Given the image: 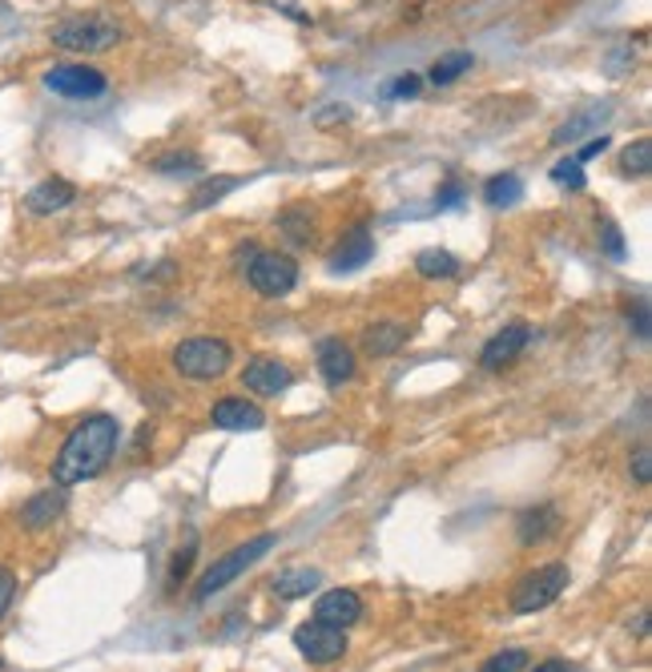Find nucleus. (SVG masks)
Instances as JSON below:
<instances>
[{"instance_id":"obj_22","label":"nucleus","mask_w":652,"mask_h":672,"mask_svg":"<svg viewBox=\"0 0 652 672\" xmlns=\"http://www.w3.org/2000/svg\"><path fill=\"white\" fill-rule=\"evenodd\" d=\"M238 185H242V178H206V182L189 194V210H210V206H218L226 194H234Z\"/></svg>"},{"instance_id":"obj_16","label":"nucleus","mask_w":652,"mask_h":672,"mask_svg":"<svg viewBox=\"0 0 652 672\" xmlns=\"http://www.w3.org/2000/svg\"><path fill=\"white\" fill-rule=\"evenodd\" d=\"M322 588V572L319 567H286L274 576V596L279 600H303V596L319 592Z\"/></svg>"},{"instance_id":"obj_6","label":"nucleus","mask_w":652,"mask_h":672,"mask_svg":"<svg viewBox=\"0 0 652 672\" xmlns=\"http://www.w3.org/2000/svg\"><path fill=\"white\" fill-rule=\"evenodd\" d=\"M250 286L258 294H267V298H282V294L294 291V282H298V262H294L291 254H279V251H262L254 254L250 270Z\"/></svg>"},{"instance_id":"obj_18","label":"nucleus","mask_w":652,"mask_h":672,"mask_svg":"<svg viewBox=\"0 0 652 672\" xmlns=\"http://www.w3.org/2000/svg\"><path fill=\"white\" fill-rule=\"evenodd\" d=\"M61 512H65V491H40V496H33V500L21 508V524H25L28 532H40V527L53 524Z\"/></svg>"},{"instance_id":"obj_17","label":"nucleus","mask_w":652,"mask_h":672,"mask_svg":"<svg viewBox=\"0 0 652 672\" xmlns=\"http://www.w3.org/2000/svg\"><path fill=\"white\" fill-rule=\"evenodd\" d=\"M403 343H407V327L403 322H374V327L362 330V351L371 358H391Z\"/></svg>"},{"instance_id":"obj_20","label":"nucleus","mask_w":652,"mask_h":672,"mask_svg":"<svg viewBox=\"0 0 652 672\" xmlns=\"http://www.w3.org/2000/svg\"><path fill=\"white\" fill-rule=\"evenodd\" d=\"M608 101H604V106H596V109H588V113H576L573 121H564V125H559L556 133H552V146H573L576 137H585L588 130H592V125H600V121L608 118Z\"/></svg>"},{"instance_id":"obj_25","label":"nucleus","mask_w":652,"mask_h":672,"mask_svg":"<svg viewBox=\"0 0 652 672\" xmlns=\"http://www.w3.org/2000/svg\"><path fill=\"white\" fill-rule=\"evenodd\" d=\"M471 69V53H447L431 65V85H452L455 77H464Z\"/></svg>"},{"instance_id":"obj_33","label":"nucleus","mask_w":652,"mask_h":672,"mask_svg":"<svg viewBox=\"0 0 652 672\" xmlns=\"http://www.w3.org/2000/svg\"><path fill=\"white\" fill-rule=\"evenodd\" d=\"M419 93V77L415 73H403V77H395V85L386 89V97H415Z\"/></svg>"},{"instance_id":"obj_8","label":"nucleus","mask_w":652,"mask_h":672,"mask_svg":"<svg viewBox=\"0 0 652 672\" xmlns=\"http://www.w3.org/2000/svg\"><path fill=\"white\" fill-rule=\"evenodd\" d=\"M294 648L310 664H334L346 652V633L343 628H331V624H319V620H307V624L294 628Z\"/></svg>"},{"instance_id":"obj_39","label":"nucleus","mask_w":652,"mask_h":672,"mask_svg":"<svg viewBox=\"0 0 652 672\" xmlns=\"http://www.w3.org/2000/svg\"><path fill=\"white\" fill-rule=\"evenodd\" d=\"M483 672H492V669H483Z\"/></svg>"},{"instance_id":"obj_36","label":"nucleus","mask_w":652,"mask_h":672,"mask_svg":"<svg viewBox=\"0 0 652 672\" xmlns=\"http://www.w3.org/2000/svg\"><path fill=\"white\" fill-rule=\"evenodd\" d=\"M459 201H464V185L452 182V185H447V190H440V198H435V206H440V210H447V206H459Z\"/></svg>"},{"instance_id":"obj_28","label":"nucleus","mask_w":652,"mask_h":672,"mask_svg":"<svg viewBox=\"0 0 652 672\" xmlns=\"http://www.w3.org/2000/svg\"><path fill=\"white\" fill-rule=\"evenodd\" d=\"M600 242H604V254L613 258V262H625L628 251H625V234L616 230L613 218H600Z\"/></svg>"},{"instance_id":"obj_27","label":"nucleus","mask_w":652,"mask_h":672,"mask_svg":"<svg viewBox=\"0 0 652 672\" xmlns=\"http://www.w3.org/2000/svg\"><path fill=\"white\" fill-rule=\"evenodd\" d=\"M483 669H492V672H528L532 669V657L524 652V648H504V652H495Z\"/></svg>"},{"instance_id":"obj_31","label":"nucleus","mask_w":652,"mask_h":672,"mask_svg":"<svg viewBox=\"0 0 652 672\" xmlns=\"http://www.w3.org/2000/svg\"><path fill=\"white\" fill-rule=\"evenodd\" d=\"M13 596H16V576L9 572V567H0V620H4L9 608H13Z\"/></svg>"},{"instance_id":"obj_19","label":"nucleus","mask_w":652,"mask_h":672,"mask_svg":"<svg viewBox=\"0 0 652 672\" xmlns=\"http://www.w3.org/2000/svg\"><path fill=\"white\" fill-rule=\"evenodd\" d=\"M556 527H559L556 508L540 503V508H532V512L519 515V543H540V540H548V536H552Z\"/></svg>"},{"instance_id":"obj_3","label":"nucleus","mask_w":652,"mask_h":672,"mask_svg":"<svg viewBox=\"0 0 652 672\" xmlns=\"http://www.w3.org/2000/svg\"><path fill=\"white\" fill-rule=\"evenodd\" d=\"M173 370L186 375L194 382L206 379H222L230 370V346L213 334H198V339H186V343L173 351Z\"/></svg>"},{"instance_id":"obj_32","label":"nucleus","mask_w":652,"mask_h":672,"mask_svg":"<svg viewBox=\"0 0 652 672\" xmlns=\"http://www.w3.org/2000/svg\"><path fill=\"white\" fill-rule=\"evenodd\" d=\"M632 475H637V484H652V451L649 448H637V455H632Z\"/></svg>"},{"instance_id":"obj_14","label":"nucleus","mask_w":652,"mask_h":672,"mask_svg":"<svg viewBox=\"0 0 652 672\" xmlns=\"http://www.w3.org/2000/svg\"><path fill=\"white\" fill-rule=\"evenodd\" d=\"M374 258V237L367 225H359L355 234L343 237V246L331 254V274H350V270H362V266Z\"/></svg>"},{"instance_id":"obj_30","label":"nucleus","mask_w":652,"mask_h":672,"mask_svg":"<svg viewBox=\"0 0 652 672\" xmlns=\"http://www.w3.org/2000/svg\"><path fill=\"white\" fill-rule=\"evenodd\" d=\"M153 170L158 173H198L201 161L194 154H173V158H158L153 161Z\"/></svg>"},{"instance_id":"obj_35","label":"nucleus","mask_w":652,"mask_h":672,"mask_svg":"<svg viewBox=\"0 0 652 672\" xmlns=\"http://www.w3.org/2000/svg\"><path fill=\"white\" fill-rule=\"evenodd\" d=\"M632 330H637L640 343H649V334H652V327H649V303H637V310H632Z\"/></svg>"},{"instance_id":"obj_21","label":"nucleus","mask_w":652,"mask_h":672,"mask_svg":"<svg viewBox=\"0 0 652 672\" xmlns=\"http://www.w3.org/2000/svg\"><path fill=\"white\" fill-rule=\"evenodd\" d=\"M524 198V182H519L516 173H500L492 182L483 185V201L492 206V210H507V206H516Z\"/></svg>"},{"instance_id":"obj_37","label":"nucleus","mask_w":652,"mask_h":672,"mask_svg":"<svg viewBox=\"0 0 652 672\" xmlns=\"http://www.w3.org/2000/svg\"><path fill=\"white\" fill-rule=\"evenodd\" d=\"M339 118H350V109L346 106H331V109H322V118H319V125H331V121H339Z\"/></svg>"},{"instance_id":"obj_38","label":"nucleus","mask_w":652,"mask_h":672,"mask_svg":"<svg viewBox=\"0 0 652 672\" xmlns=\"http://www.w3.org/2000/svg\"><path fill=\"white\" fill-rule=\"evenodd\" d=\"M528 672H573V664L568 660H544L540 669H528Z\"/></svg>"},{"instance_id":"obj_34","label":"nucleus","mask_w":652,"mask_h":672,"mask_svg":"<svg viewBox=\"0 0 652 672\" xmlns=\"http://www.w3.org/2000/svg\"><path fill=\"white\" fill-rule=\"evenodd\" d=\"M613 146V142H608V137H604V133H600V137H588L585 146H580V154H576V161H592V158H600V154H604V149Z\"/></svg>"},{"instance_id":"obj_13","label":"nucleus","mask_w":652,"mask_h":672,"mask_svg":"<svg viewBox=\"0 0 652 672\" xmlns=\"http://www.w3.org/2000/svg\"><path fill=\"white\" fill-rule=\"evenodd\" d=\"M73 198H77V185L73 182H65V178H45V182L33 185L25 194V210L37 213V218H49V213L73 206Z\"/></svg>"},{"instance_id":"obj_9","label":"nucleus","mask_w":652,"mask_h":672,"mask_svg":"<svg viewBox=\"0 0 652 672\" xmlns=\"http://www.w3.org/2000/svg\"><path fill=\"white\" fill-rule=\"evenodd\" d=\"M532 343V327H524V322H512V327H504L500 334H492L488 339V346H483V370H504L507 363H516L519 355H524V346Z\"/></svg>"},{"instance_id":"obj_10","label":"nucleus","mask_w":652,"mask_h":672,"mask_svg":"<svg viewBox=\"0 0 652 672\" xmlns=\"http://www.w3.org/2000/svg\"><path fill=\"white\" fill-rule=\"evenodd\" d=\"M242 382H246V391H254V395H279V391L291 387V367L270 355H258L246 363Z\"/></svg>"},{"instance_id":"obj_1","label":"nucleus","mask_w":652,"mask_h":672,"mask_svg":"<svg viewBox=\"0 0 652 672\" xmlns=\"http://www.w3.org/2000/svg\"><path fill=\"white\" fill-rule=\"evenodd\" d=\"M121 427L113 415H89L73 427V436L65 439V448L57 451L53 460V479L57 488H77L85 479H97L106 472L113 451H118Z\"/></svg>"},{"instance_id":"obj_12","label":"nucleus","mask_w":652,"mask_h":672,"mask_svg":"<svg viewBox=\"0 0 652 672\" xmlns=\"http://www.w3.org/2000/svg\"><path fill=\"white\" fill-rule=\"evenodd\" d=\"M359 616H362V604L350 588H331V592H322L319 600H315V620H319V624L350 628Z\"/></svg>"},{"instance_id":"obj_4","label":"nucleus","mask_w":652,"mask_h":672,"mask_svg":"<svg viewBox=\"0 0 652 672\" xmlns=\"http://www.w3.org/2000/svg\"><path fill=\"white\" fill-rule=\"evenodd\" d=\"M121 40V25L109 16H69L53 28L57 49H73V53H106Z\"/></svg>"},{"instance_id":"obj_15","label":"nucleus","mask_w":652,"mask_h":672,"mask_svg":"<svg viewBox=\"0 0 652 672\" xmlns=\"http://www.w3.org/2000/svg\"><path fill=\"white\" fill-rule=\"evenodd\" d=\"M319 370L331 387H343V382L355 379V351H350L343 339H322L319 343Z\"/></svg>"},{"instance_id":"obj_5","label":"nucleus","mask_w":652,"mask_h":672,"mask_svg":"<svg viewBox=\"0 0 652 672\" xmlns=\"http://www.w3.org/2000/svg\"><path fill=\"white\" fill-rule=\"evenodd\" d=\"M564 588H568V564H559L556 560V564L536 567V572H528V576L512 588V612H519V616L540 612V608L552 604Z\"/></svg>"},{"instance_id":"obj_29","label":"nucleus","mask_w":652,"mask_h":672,"mask_svg":"<svg viewBox=\"0 0 652 672\" xmlns=\"http://www.w3.org/2000/svg\"><path fill=\"white\" fill-rule=\"evenodd\" d=\"M552 182L568 185V190H585V170H580V161L576 158L556 161V166H552Z\"/></svg>"},{"instance_id":"obj_24","label":"nucleus","mask_w":652,"mask_h":672,"mask_svg":"<svg viewBox=\"0 0 652 672\" xmlns=\"http://www.w3.org/2000/svg\"><path fill=\"white\" fill-rule=\"evenodd\" d=\"M282 230L298 242V246H310V237H315V213L307 210V206H294V210L282 213Z\"/></svg>"},{"instance_id":"obj_26","label":"nucleus","mask_w":652,"mask_h":672,"mask_svg":"<svg viewBox=\"0 0 652 672\" xmlns=\"http://www.w3.org/2000/svg\"><path fill=\"white\" fill-rule=\"evenodd\" d=\"M620 166H625V173H632V178H649V173H652V142H649V137L632 142V146L625 149Z\"/></svg>"},{"instance_id":"obj_7","label":"nucleus","mask_w":652,"mask_h":672,"mask_svg":"<svg viewBox=\"0 0 652 672\" xmlns=\"http://www.w3.org/2000/svg\"><path fill=\"white\" fill-rule=\"evenodd\" d=\"M45 89L73 97V101H94V97H101L109 89V81L94 65H53L45 73Z\"/></svg>"},{"instance_id":"obj_11","label":"nucleus","mask_w":652,"mask_h":672,"mask_svg":"<svg viewBox=\"0 0 652 672\" xmlns=\"http://www.w3.org/2000/svg\"><path fill=\"white\" fill-rule=\"evenodd\" d=\"M210 419H213V427H222V431H258V427L267 423V415H262L258 403H246V399H238V395H226V399L213 403Z\"/></svg>"},{"instance_id":"obj_2","label":"nucleus","mask_w":652,"mask_h":672,"mask_svg":"<svg viewBox=\"0 0 652 672\" xmlns=\"http://www.w3.org/2000/svg\"><path fill=\"white\" fill-rule=\"evenodd\" d=\"M279 543V536L274 532H267V536H254V540H246L242 548H234V552H226L218 564H210L206 567V576L198 581V588H194V600H210L213 592H222L226 584H234L246 572V567H254L262 555L270 552Z\"/></svg>"},{"instance_id":"obj_23","label":"nucleus","mask_w":652,"mask_h":672,"mask_svg":"<svg viewBox=\"0 0 652 672\" xmlns=\"http://www.w3.org/2000/svg\"><path fill=\"white\" fill-rule=\"evenodd\" d=\"M415 270L423 278H455L459 274V258L452 251H419Z\"/></svg>"}]
</instances>
